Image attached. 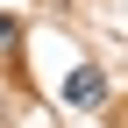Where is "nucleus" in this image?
Instances as JSON below:
<instances>
[{
  "instance_id": "1",
  "label": "nucleus",
  "mask_w": 128,
  "mask_h": 128,
  "mask_svg": "<svg viewBox=\"0 0 128 128\" xmlns=\"http://www.w3.org/2000/svg\"><path fill=\"white\" fill-rule=\"evenodd\" d=\"M64 107H71V114H100L107 107V71L100 64H78V71L64 78Z\"/></svg>"
},
{
  "instance_id": "2",
  "label": "nucleus",
  "mask_w": 128,
  "mask_h": 128,
  "mask_svg": "<svg viewBox=\"0 0 128 128\" xmlns=\"http://www.w3.org/2000/svg\"><path fill=\"white\" fill-rule=\"evenodd\" d=\"M14 43H22V28H14V22H7V14H0V64H7V57H14Z\"/></svg>"
}]
</instances>
